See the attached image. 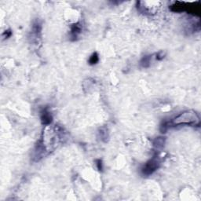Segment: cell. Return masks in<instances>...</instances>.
<instances>
[{
    "label": "cell",
    "instance_id": "obj_1",
    "mask_svg": "<svg viewBox=\"0 0 201 201\" xmlns=\"http://www.w3.org/2000/svg\"><path fill=\"white\" fill-rule=\"evenodd\" d=\"M172 124L174 125H199V116L194 110H188L176 116Z\"/></svg>",
    "mask_w": 201,
    "mask_h": 201
},
{
    "label": "cell",
    "instance_id": "obj_2",
    "mask_svg": "<svg viewBox=\"0 0 201 201\" xmlns=\"http://www.w3.org/2000/svg\"><path fill=\"white\" fill-rule=\"evenodd\" d=\"M160 165V160H158V158H156V156H154L153 158L148 160V162L144 164V166L141 169V172L144 175L149 176L153 174L158 169Z\"/></svg>",
    "mask_w": 201,
    "mask_h": 201
},
{
    "label": "cell",
    "instance_id": "obj_3",
    "mask_svg": "<svg viewBox=\"0 0 201 201\" xmlns=\"http://www.w3.org/2000/svg\"><path fill=\"white\" fill-rule=\"evenodd\" d=\"M40 119H41V123L42 124L45 126L50 125L52 123L53 120V116L50 114L48 109L47 108L43 109L41 112V115H40Z\"/></svg>",
    "mask_w": 201,
    "mask_h": 201
},
{
    "label": "cell",
    "instance_id": "obj_4",
    "mask_svg": "<svg viewBox=\"0 0 201 201\" xmlns=\"http://www.w3.org/2000/svg\"><path fill=\"white\" fill-rule=\"evenodd\" d=\"M82 25L80 23L74 24L71 27V37L73 39V40H76L80 35L81 31H82Z\"/></svg>",
    "mask_w": 201,
    "mask_h": 201
},
{
    "label": "cell",
    "instance_id": "obj_5",
    "mask_svg": "<svg viewBox=\"0 0 201 201\" xmlns=\"http://www.w3.org/2000/svg\"><path fill=\"white\" fill-rule=\"evenodd\" d=\"M165 141H166V138H165L159 137V138H156L153 141V145L157 148H164V144H165Z\"/></svg>",
    "mask_w": 201,
    "mask_h": 201
},
{
    "label": "cell",
    "instance_id": "obj_6",
    "mask_svg": "<svg viewBox=\"0 0 201 201\" xmlns=\"http://www.w3.org/2000/svg\"><path fill=\"white\" fill-rule=\"evenodd\" d=\"M151 61H152V57H151L150 55H148V56H144L140 61L141 66L144 68H148V67L150 66Z\"/></svg>",
    "mask_w": 201,
    "mask_h": 201
},
{
    "label": "cell",
    "instance_id": "obj_7",
    "mask_svg": "<svg viewBox=\"0 0 201 201\" xmlns=\"http://www.w3.org/2000/svg\"><path fill=\"white\" fill-rule=\"evenodd\" d=\"M99 61V56H98V53H94L91 55L89 58V64L90 65H96L97 63Z\"/></svg>",
    "mask_w": 201,
    "mask_h": 201
},
{
    "label": "cell",
    "instance_id": "obj_8",
    "mask_svg": "<svg viewBox=\"0 0 201 201\" xmlns=\"http://www.w3.org/2000/svg\"><path fill=\"white\" fill-rule=\"evenodd\" d=\"M165 55H166V53L165 52H164V50H160L159 51L158 53H156V60H158V61H161V60H163V59L165 57Z\"/></svg>",
    "mask_w": 201,
    "mask_h": 201
},
{
    "label": "cell",
    "instance_id": "obj_9",
    "mask_svg": "<svg viewBox=\"0 0 201 201\" xmlns=\"http://www.w3.org/2000/svg\"><path fill=\"white\" fill-rule=\"evenodd\" d=\"M12 35V32L10 30H7V31H5L2 34V36H3L5 39H8V38H10Z\"/></svg>",
    "mask_w": 201,
    "mask_h": 201
},
{
    "label": "cell",
    "instance_id": "obj_10",
    "mask_svg": "<svg viewBox=\"0 0 201 201\" xmlns=\"http://www.w3.org/2000/svg\"><path fill=\"white\" fill-rule=\"evenodd\" d=\"M96 163H97V167H98V170H101L102 171V169H103V167H102V160H96Z\"/></svg>",
    "mask_w": 201,
    "mask_h": 201
}]
</instances>
